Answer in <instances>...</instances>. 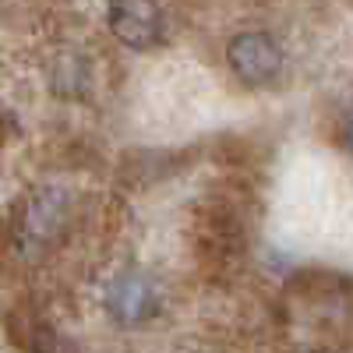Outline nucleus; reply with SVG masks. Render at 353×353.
Segmentation results:
<instances>
[{
	"label": "nucleus",
	"mask_w": 353,
	"mask_h": 353,
	"mask_svg": "<svg viewBox=\"0 0 353 353\" xmlns=\"http://www.w3.org/2000/svg\"><path fill=\"white\" fill-rule=\"evenodd\" d=\"M226 64L248 85H265L272 81L283 68V50L269 32H241L226 46Z\"/></svg>",
	"instance_id": "1"
},
{
	"label": "nucleus",
	"mask_w": 353,
	"mask_h": 353,
	"mask_svg": "<svg viewBox=\"0 0 353 353\" xmlns=\"http://www.w3.org/2000/svg\"><path fill=\"white\" fill-rule=\"evenodd\" d=\"M110 32L128 50H152L163 39L159 0H110Z\"/></svg>",
	"instance_id": "2"
},
{
	"label": "nucleus",
	"mask_w": 353,
	"mask_h": 353,
	"mask_svg": "<svg viewBox=\"0 0 353 353\" xmlns=\"http://www.w3.org/2000/svg\"><path fill=\"white\" fill-rule=\"evenodd\" d=\"M106 304L121 321H141V318H149L156 311V293L141 276L131 272V276H121L110 286Z\"/></svg>",
	"instance_id": "3"
},
{
	"label": "nucleus",
	"mask_w": 353,
	"mask_h": 353,
	"mask_svg": "<svg viewBox=\"0 0 353 353\" xmlns=\"http://www.w3.org/2000/svg\"><path fill=\"white\" fill-rule=\"evenodd\" d=\"M346 138H350V149H353V117H350V124H346Z\"/></svg>",
	"instance_id": "4"
}]
</instances>
